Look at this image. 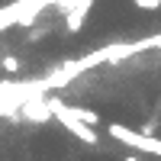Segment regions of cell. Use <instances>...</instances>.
I'll list each match as a JSON object with an SVG mask.
<instances>
[{
	"label": "cell",
	"mask_w": 161,
	"mask_h": 161,
	"mask_svg": "<svg viewBox=\"0 0 161 161\" xmlns=\"http://www.w3.org/2000/svg\"><path fill=\"white\" fill-rule=\"evenodd\" d=\"M68 110H71V116L80 119V123H87V126H93V129L100 126V116L93 113V110H87V106H68Z\"/></svg>",
	"instance_id": "5b68a950"
},
{
	"label": "cell",
	"mask_w": 161,
	"mask_h": 161,
	"mask_svg": "<svg viewBox=\"0 0 161 161\" xmlns=\"http://www.w3.org/2000/svg\"><path fill=\"white\" fill-rule=\"evenodd\" d=\"M123 161H142V158H139V155H126Z\"/></svg>",
	"instance_id": "ba28073f"
},
{
	"label": "cell",
	"mask_w": 161,
	"mask_h": 161,
	"mask_svg": "<svg viewBox=\"0 0 161 161\" xmlns=\"http://www.w3.org/2000/svg\"><path fill=\"white\" fill-rule=\"evenodd\" d=\"M48 106H52V119H58V123H61L64 129H68L74 139H80L84 145H97V142H100L97 129H93V126H87V123H80L77 116H71L68 103H61L58 97H48Z\"/></svg>",
	"instance_id": "6da1fadb"
},
{
	"label": "cell",
	"mask_w": 161,
	"mask_h": 161,
	"mask_svg": "<svg viewBox=\"0 0 161 161\" xmlns=\"http://www.w3.org/2000/svg\"><path fill=\"white\" fill-rule=\"evenodd\" d=\"M0 64H3V68H7V74H16V71H19V58H13V55L0 58Z\"/></svg>",
	"instance_id": "8992f818"
},
{
	"label": "cell",
	"mask_w": 161,
	"mask_h": 161,
	"mask_svg": "<svg viewBox=\"0 0 161 161\" xmlns=\"http://www.w3.org/2000/svg\"><path fill=\"white\" fill-rule=\"evenodd\" d=\"M110 136H113L116 142L129 145V148H136V152L158 155V158H161V139H158V136H145V132H136V129L119 126V123H110Z\"/></svg>",
	"instance_id": "7a4b0ae2"
},
{
	"label": "cell",
	"mask_w": 161,
	"mask_h": 161,
	"mask_svg": "<svg viewBox=\"0 0 161 161\" xmlns=\"http://www.w3.org/2000/svg\"><path fill=\"white\" fill-rule=\"evenodd\" d=\"M158 52H161V48H158Z\"/></svg>",
	"instance_id": "9c48e42d"
},
{
	"label": "cell",
	"mask_w": 161,
	"mask_h": 161,
	"mask_svg": "<svg viewBox=\"0 0 161 161\" xmlns=\"http://www.w3.org/2000/svg\"><path fill=\"white\" fill-rule=\"evenodd\" d=\"M132 3H136L139 10H158V7H161V0H132Z\"/></svg>",
	"instance_id": "52a82bcc"
},
{
	"label": "cell",
	"mask_w": 161,
	"mask_h": 161,
	"mask_svg": "<svg viewBox=\"0 0 161 161\" xmlns=\"http://www.w3.org/2000/svg\"><path fill=\"white\" fill-rule=\"evenodd\" d=\"M19 116L29 123H48L52 119V106H48V93H36L19 106Z\"/></svg>",
	"instance_id": "3957f363"
},
{
	"label": "cell",
	"mask_w": 161,
	"mask_h": 161,
	"mask_svg": "<svg viewBox=\"0 0 161 161\" xmlns=\"http://www.w3.org/2000/svg\"><path fill=\"white\" fill-rule=\"evenodd\" d=\"M90 7H93V0H71V7L64 10V26H68V32H77L80 26H84Z\"/></svg>",
	"instance_id": "277c9868"
}]
</instances>
